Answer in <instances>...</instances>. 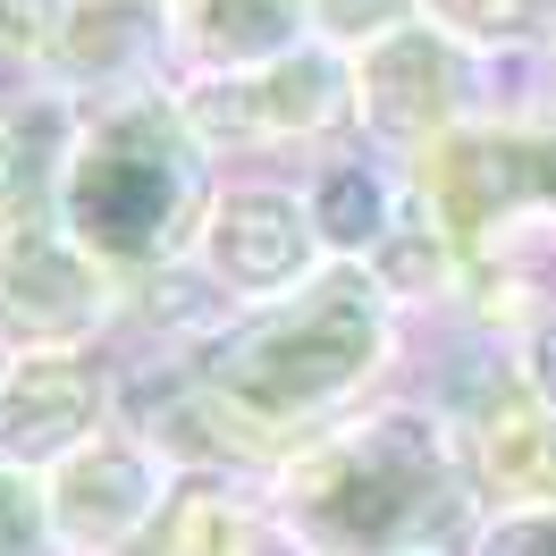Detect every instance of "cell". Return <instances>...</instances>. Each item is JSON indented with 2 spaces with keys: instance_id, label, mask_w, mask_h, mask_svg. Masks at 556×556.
Wrapping results in <instances>:
<instances>
[{
  "instance_id": "cell-8",
  "label": "cell",
  "mask_w": 556,
  "mask_h": 556,
  "mask_svg": "<svg viewBox=\"0 0 556 556\" xmlns=\"http://www.w3.org/2000/svg\"><path fill=\"white\" fill-rule=\"evenodd\" d=\"M118 430V346H26L0 354V464L51 472Z\"/></svg>"
},
{
  "instance_id": "cell-14",
  "label": "cell",
  "mask_w": 556,
  "mask_h": 556,
  "mask_svg": "<svg viewBox=\"0 0 556 556\" xmlns=\"http://www.w3.org/2000/svg\"><path fill=\"white\" fill-rule=\"evenodd\" d=\"M421 26H439L489 68H540L556 35V0H421Z\"/></svg>"
},
{
  "instance_id": "cell-21",
  "label": "cell",
  "mask_w": 556,
  "mask_h": 556,
  "mask_svg": "<svg viewBox=\"0 0 556 556\" xmlns=\"http://www.w3.org/2000/svg\"><path fill=\"white\" fill-rule=\"evenodd\" d=\"M540 76H548V85H556V35H548V51H540Z\"/></svg>"
},
{
  "instance_id": "cell-18",
  "label": "cell",
  "mask_w": 556,
  "mask_h": 556,
  "mask_svg": "<svg viewBox=\"0 0 556 556\" xmlns=\"http://www.w3.org/2000/svg\"><path fill=\"white\" fill-rule=\"evenodd\" d=\"M421 0H313V42H329V51H371V42H388L396 26H414Z\"/></svg>"
},
{
  "instance_id": "cell-1",
  "label": "cell",
  "mask_w": 556,
  "mask_h": 556,
  "mask_svg": "<svg viewBox=\"0 0 556 556\" xmlns=\"http://www.w3.org/2000/svg\"><path fill=\"white\" fill-rule=\"evenodd\" d=\"M405 354H414V320L388 304V287L363 262H329L313 287L278 295L262 313L219 320L194 346V371L244 421H262L270 439L304 455L363 405L396 396Z\"/></svg>"
},
{
  "instance_id": "cell-13",
  "label": "cell",
  "mask_w": 556,
  "mask_h": 556,
  "mask_svg": "<svg viewBox=\"0 0 556 556\" xmlns=\"http://www.w3.org/2000/svg\"><path fill=\"white\" fill-rule=\"evenodd\" d=\"M295 177H304V203H313V228L329 244V262H371L380 237L396 228V211L414 203V177L396 161H380L371 143H329Z\"/></svg>"
},
{
  "instance_id": "cell-4",
  "label": "cell",
  "mask_w": 556,
  "mask_h": 556,
  "mask_svg": "<svg viewBox=\"0 0 556 556\" xmlns=\"http://www.w3.org/2000/svg\"><path fill=\"white\" fill-rule=\"evenodd\" d=\"M169 93L219 169H304L329 143H354V68L329 42H295L278 60L177 76Z\"/></svg>"
},
{
  "instance_id": "cell-7",
  "label": "cell",
  "mask_w": 556,
  "mask_h": 556,
  "mask_svg": "<svg viewBox=\"0 0 556 556\" xmlns=\"http://www.w3.org/2000/svg\"><path fill=\"white\" fill-rule=\"evenodd\" d=\"M127 287L110 262L51 219V203L0 219V354L26 346H118L127 338Z\"/></svg>"
},
{
  "instance_id": "cell-5",
  "label": "cell",
  "mask_w": 556,
  "mask_h": 556,
  "mask_svg": "<svg viewBox=\"0 0 556 556\" xmlns=\"http://www.w3.org/2000/svg\"><path fill=\"white\" fill-rule=\"evenodd\" d=\"M354 143H371L380 161L414 169L421 152H439L455 127H472L515 68H489L464 42H447L439 26H396L388 42L354 51Z\"/></svg>"
},
{
  "instance_id": "cell-12",
  "label": "cell",
  "mask_w": 556,
  "mask_h": 556,
  "mask_svg": "<svg viewBox=\"0 0 556 556\" xmlns=\"http://www.w3.org/2000/svg\"><path fill=\"white\" fill-rule=\"evenodd\" d=\"M161 35H169V85L244 60H278L295 42H313V0H161Z\"/></svg>"
},
{
  "instance_id": "cell-20",
  "label": "cell",
  "mask_w": 556,
  "mask_h": 556,
  "mask_svg": "<svg viewBox=\"0 0 556 556\" xmlns=\"http://www.w3.org/2000/svg\"><path fill=\"white\" fill-rule=\"evenodd\" d=\"M506 354H515V380L556 414V295H548V304H540L531 320H522L515 338H506Z\"/></svg>"
},
{
  "instance_id": "cell-10",
  "label": "cell",
  "mask_w": 556,
  "mask_h": 556,
  "mask_svg": "<svg viewBox=\"0 0 556 556\" xmlns=\"http://www.w3.org/2000/svg\"><path fill=\"white\" fill-rule=\"evenodd\" d=\"M143 85H169V35H161V0H76L68 42L42 76V102L93 110Z\"/></svg>"
},
{
  "instance_id": "cell-6",
  "label": "cell",
  "mask_w": 556,
  "mask_h": 556,
  "mask_svg": "<svg viewBox=\"0 0 556 556\" xmlns=\"http://www.w3.org/2000/svg\"><path fill=\"white\" fill-rule=\"evenodd\" d=\"M186 262H194V278L228 313H262L278 295L313 287L329 270V244L313 228L304 177L295 169H228L203 211V228H194V244H186Z\"/></svg>"
},
{
  "instance_id": "cell-3",
  "label": "cell",
  "mask_w": 556,
  "mask_h": 556,
  "mask_svg": "<svg viewBox=\"0 0 556 556\" xmlns=\"http://www.w3.org/2000/svg\"><path fill=\"white\" fill-rule=\"evenodd\" d=\"M219 177L228 169L194 143L177 93L143 85V93H118V102L68 110L42 203L93 262H110L118 278H152L169 262H186Z\"/></svg>"
},
{
  "instance_id": "cell-9",
  "label": "cell",
  "mask_w": 556,
  "mask_h": 556,
  "mask_svg": "<svg viewBox=\"0 0 556 556\" xmlns=\"http://www.w3.org/2000/svg\"><path fill=\"white\" fill-rule=\"evenodd\" d=\"M35 481H42V522H51L60 556H136V540L169 506L177 464L152 455L136 430H102L93 447H76L68 464H51Z\"/></svg>"
},
{
  "instance_id": "cell-11",
  "label": "cell",
  "mask_w": 556,
  "mask_h": 556,
  "mask_svg": "<svg viewBox=\"0 0 556 556\" xmlns=\"http://www.w3.org/2000/svg\"><path fill=\"white\" fill-rule=\"evenodd\" d=\"M136 556H295L270 515L262 481H228V472H177L161 522L136 540Z\"/></svg>"
},
{
  "instance_id": "cell-16",
  "label": "cell",
  "mask_w": 556,
  "mask_h": 556,
  "mask_svg": "<svg viewBox=\"0 0 556 556\" xmlns=\"http://www.w3.org/2000/svg\"><path fill=\"white\" fill-rule=\"evenodd\" d=\"M76 0H0V85L17 93H42V76L68 42Z\"/></svg>"
},
{
  "instance_id": "cell-17",
  "label": "cell",
  "mask_w": 556,
  "mask_h": 556,
  "mask_svg": "<svg viewBox=\"0 0 556 556\" xmlns=\"http://www.w3.org/2000/svg\"><path fill=\"white\" fill-rule=\"evenodd\" d=\"M455 556H556V497L531 506H481V522L464 531Z\"/></svg>"
},
{
  "instance_id": "cell-22",
  "label": "cell",
  "mask_w": 556,
  "mask_h": 556,
  "mask_svg": "<svg viewBox=\"0 0 556 556\" xmlns=\"http://www.w3.org/2000/svg\"><path fill=\"white\" fill-rule=\"evenodd\" d=\"M439 556H447V548H439Z\"/></svg>"
},
{
  "instance_id": "cell-2",
  "label": "cell",
  "mask_w": 556,
  "mask_h": 556,
  "mask_svg": "<svg viewBox=\"0 0 556 556\" xmlns=\"http://www.w3.org/2000/svg\"><path fill=\"white\" fill-rule=\"evenodd\" d=\"M270 515L295 556H455L481 522V497L464 481L455 430L414 388H396L278 472Z\"/></svg>"
},
{
  "instance_id": "cell-19",
  "label": "cell",
  "mask_w": 556,
  "mask_h": 556,
  "mask_svg": "<svg viewBox=\"0 0 556 556\" xmlns=\"http://www.w3.org/2000/svg\"><path fill=\"white\" fill-rule=\"evenodd\" d=\"M0 556H60L51 522H42V481L0 464Z\"/></svg>"
},
{
  "instance_id": "cell-15",
  "label": "cell",
  "mask_w": 556,
  "mask_h": 556,
  "mask_svg": "<svg viewBox=\"0 0 556 556\" xmlns=\"http://www.w3.org/2000/svg\"><path fill=\"white\" fill-rule=\"evenodd\" d=\"M60 136H68V110L60 102L0 85V219H17V211H35L42 194H51Z\"/></svg>"
}]
</instances>
